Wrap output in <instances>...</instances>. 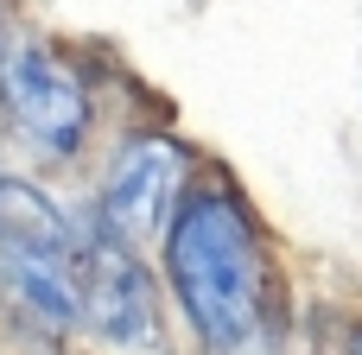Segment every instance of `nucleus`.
Masks as SVG:
<instances>
[{
  "instance_id": "5",
  "label": "nucleus",
  "mask_w": 362,
  "mask_h": 355,
  "mask_svg": "<svg viewBox=\"0 0 362 355\" xmlns=\"http://www.w3.org/2000/svg\"><path fill=\"white\" fill-rule=\"evenodd\" d=\"M185 172H191V152L165 133H140L121 146V159L108 165L102 178V203L95 216L127 235V241H146V235H165L178 203H185Z\"/></svg>"
},
{
  "instance_id": "4",
  "label": "nucleus",
  "mask_w": 362,
  "mask_h": 355,
  "mask_svg": "<svg viewBox=\"0 0 362 355\" xmlns=\"http://www.w3.org/2000/svg\"><path fill=\"white\" fill-rule=\"evenodd\" d=\"M0 108L13 121V133L51 159H70L89 133V95H83V76L45 51V44H19L0 57Z\"/></svg>"
},
{
  "instance_id": "2",
  "label": "nucleus",
  "mask_w": 362,
  "mask_h": 355,
  "mask_svg": "<svg viewBox=\"0 0 362 355\" xmlns=\"http://www.w3.org/2000/svg\"><path fill=\"white\" fill-rule=\"evenodd\" d=\"M0 305L38 330H83L76 222L25 178H0Z\"/></svg>"
},
{
  "instance_id": "1",
  "label": "nucleus",
  "mask_w": 362,
  "mask_h": 355,
  "mask_svg": "<svg viewBox=\"0 0 362 355\" xmlns=\"http://www.w3.org/2000/svg\"><path fill=\"white\" fill-rule=\"evenodd\" d=\"M165 279L210 355L255 349L267 324V241L229 184H204L165 229Z\"/></svg>"
},
{
  "instance_id": "3",
  "label": "nucleus",
  "mask_w": 362,
  "mask_h": 355,
  "mask_svg": "<svg viewBox=\"0 0 362 355\" xmlns=\"http://www.w3.org/2000/svg\"><path fill=\"white\" fill-rule=\"evenodd\" d=\"M140 241L115 235L102 216L76 222V305L83 330H95L115 349H159V292L146 260L134 254Z\"/></svg>"
},
{
  "instance_id": "6",
  "label": "nucleus",
  "mask_w": 362,
  "mask_h": 355,
  "mask_svg": "<svg viewBox=\"0 0 362 355\" xmlns=\"http://www.w3.org/2000/svg\"><path fill=\"white\" fill-rule=\"evenodd\" d=\"M344 355H362V324H350V337H344Z\"/></svg>"
}]
</instances>
